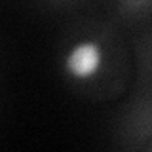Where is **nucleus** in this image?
<instances>
[{"instance_id": "nucleus-1", "label": "nucleus", "mask_w": 152, "mask_h": 152, "mask_svg": "<svg viewBox=\"0 0 152 152\" xmlns=\"http://www.w3.org/2000/svg\"><path fill=\"white\" fill-rule=\"evenodd\" d=\"M101 65H103V50L93 40L76 42L65 53V59H63L65 72L70 78L78 80V82L93 78L99 72Z\"/></svg>"}, {"instance_id": "nucleus-2", "label": "nucleus", "mask_w": 152, "mask_h": 152, "mask_svg": "<svg viewBox=\"0 0 152 152\" xmlns=\"http://www.w3.org/2000/svg\"><path fill=\"white\" fill-rule=\"evenodd\" d=\"M120 4L127 12H142V10L150 8L152 6V0H120Z\"/></svg>"}]
</instances>
